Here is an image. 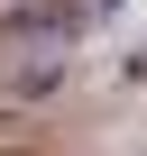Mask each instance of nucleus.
Wrapping results in <instances>:
<instances>
[{"mask_svg": "<svg viewBox=\"0 0 147 156\" xmlns=\"http://www.w3.org/2000/svg\"><path fill=\"white\" fill-rule=\"evenodd\" d=\"M19 37H74V9H9Z\"/></svg>", "mask_w": 147, "mask_h": 156, "instance_id": "f257e3e1", "label": "nucleus"}]
</instances>
